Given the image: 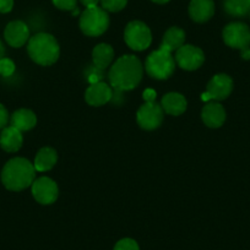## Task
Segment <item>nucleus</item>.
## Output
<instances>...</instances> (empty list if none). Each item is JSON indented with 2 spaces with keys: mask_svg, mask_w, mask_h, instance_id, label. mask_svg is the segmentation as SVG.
Returning <instances> with one entry per match:
<instances>
[{
  "mask_svg": "<svg viewBox=\"0 0 250 250\" xmlns=\"http://www.w3.org/2000/svg\"><path fill=\"white\" fill-rule=\"evenodd\" d=\"M144 66L140 59L135 55H123L110 68L108 79L110 86L115 91L124 92V91L134 90L140 83L143 79Z\"/></svg>",
  "mask_w": 250,
  "mask_h": 250,
  "instance_id": "f257e3e1",
  "label": "nucleus"
},
{
  "mask_svg": "<svg viewBox=\"0 0 250 250\" xmlns=\"http://www.w3.org/2000/svg\"><path fill=\"white\" fill-rule=\"evenodd\" d=\"M35 178V166L22 157H15L9 161L1 172V182L11 191H21L31 187Z\"/></svg>",
  "mask_w": 250,
  "mask_h": 250,
  "instance_id": "f03ea898",
  "label": "nucleus"
},
{
  "mask_svg": "<svg viewBox=\"0 0 250 250\" xmlns=\"http://www.w3.org/2000/svg\"><path fill=\"white\" fill-rule=\"evenodd\" d=\"M27 52L31 59L43 66L54 64L60 54V48L57 40L49 33H37L30 38Z\"/></svg>",
  "mask_w": 250,
  "mask_h": 250,
  "instance_id": "7ed1b4c3",
  "label": "nucleus"
},
{
  "mask_svg": "<svg viewBox=\"0 0 250 250\" xmlns=\"http://www.w3.org/2000/svg\"><path fill=\"white\" fill-rule=\"evenodd\" d=\"M146 73L157 80H166L174 73L175 62L172 53L160 48L147 57L145 62Z\"/></svg>",
  "mask_w": 250,
  "mask_h": 250,
  "instance_id": "20e7f679",
  "label": "nucleus"
},
{
  "mask_svg": "<svg viewBox=\"0 0 250 250\" xmlns=\"http://www.w3.org/2000/svg\"><path fill=\"white\" fill-rule=\"evenodd\" d=\"M109 26V16L107 11L100 6L87 8L80 18V28L86 36L97 37L103 35Z\"/></svg>",
  "mask_w": 250,
  "mask_h": 250,
  "instance_id": "39448f33",
  "label": "nucleus"
},
{
  "mask_svg": "<svg viewBox=\"0 0 250 250\" xmlns=\"http://www.w3.org/2000/svg\"><path fill=\"white\" fill-rule=\"evenodd\" d=\"M124 40L129 48L136 52H141L150 47L152 35L147 25L141 21H131L125 27Z\"/></svg>",
  "mask_w": 250,
  "mask_h": 250,
  "instance_id": "423d86ee",
  "label": "nucleus"
},
{
  "mask_svg": "<svg viewBox=\"0 0 250 250\" xmlns=\"http://www.w3.org/2000/svg\"><path fill=\"white\" fill-rule=\"evenodd\" d=\"M223 41L226 44L235 49L250 48V28L243 22H232L223 30Z\"/></svg>",
  "mask_w": 250,
  "mask_h": 250,
  "instance_id": "0eeeda50",
  "label": "nucleus"
},
{
  "mask_svg": "<svg viewBox=\"0 0 250 250\" xmlns=\"http://www.w3.org/2000/svg\"><path fill=\"white\" fill-rule=\"evenodd\" d=\"M163 110L162 105L156 102H145L138 110L136 120L138 124L145 130H155L162 124Z\"/></svg>",
  "mask_w": 250,
  "mask_h": 250,
  "instance_id": "6e6552de",
  "label": "nucleus"
},
{
  "mask_svg": "<svg viewBox=\"0 0 250 250\" xmlns=\"http://www.w3.org/2000/svg\"><path fill=\"white\" fill-rule=\"evenodd\" d=\"M175 62L184 70L193 71L203 65L205 62V54L199 47L184 44L175 52Z\"/></svg>",
  "mask_w": 250,
  "mask_h": 250,
  "instance_id": "1a4fd4ad",
  "label": "nucleus"
},
{
  "mask_svg": "<svg viewBox=\"0 0 250 250\" xmlns=\"http://www.w3.org/2000/svg\"><path fill=\"white\" fill-rule=\"evenodd\" d=\"M32 195L42 205H50L58 199L59 189L57 183L48 177H41L32 183Z\"/></svg>",
  "mask_w": 250,
  "mask_h": 250,
  "instance_id": "9d476101",
  "label": "nucleus"
},
{
  "mask_svg": "<svg viewBox=\"0 0 250 250\" xmlns=\"http://www.w3.org/2000/svg\"><path fill=\"white\" fill-rule=\"evenodd\" d=\"M233 90V80L226 74H217L208 83L206 92L212 101L226 100Z\"/></svg>",
  "mask_w": 250,
  "mask_h": 250,
  "instance_id": "9b49d317",
  "label": "nucleus"
},
{
  "mask_svg": "<svg viewBox=\"0 0 250 250\" xmlns=\"http://www.w3.org/2000/svg\"><path fill=\"white\" fill-rule=\"evenodd\" d=\"M4 37L9 45L14 48H20L30 41V30L22 21H13L6 26Z\"/></svg>",
  "mask_w": 250,
  "mask_h": 250,
  "instance_id": "f8f14e48",
  "label": "nucleus"
},
{
  "mask_svg": "<svg viewBox=\"0 0 250 250\" xmlns=\"http://www.w3.org/2000/svg\"><path fill=\"white\" fill-rule=\"evenodd\" d=\"M113 98V90L109 85L105 83H97L90 85V87L86 90L85 100L90 105H103L109 102Z\"/></svg>",
  "mask_w": 250,
  "mask_h": 250,
  "instance_id": "ddd939ff",
  "label": "nucleus"
},
{
  "mask_svg": "<svg viewBox=\"0 0 250 250\" xmlns=\"http://www.w3.org/2000/svg\"><path fill=\"white\" fill-rule=\"evenodd\" d=\"M215 14L213 0H191L189 15L195 22L203 23L210 20Z\"/></svg>",
  "mask_w": 250,
  "mask_h": 250,
  "instance_id": "4468645a",
  "label": "nucleus"
},
{
  "mask_svg": "<svg viewBox=\"0 0 250 250\" xmlns=\"http://www.w3.org/2000/svg\"><path fill=\"white\" fill-rule=\"evenodd\" d=\"M201 118L208 128H220L226 120V110L220 103L208 102L203 108Z\"/></svg>",
  "mask_w": 250,
  "mask_h": 250,
  "instance_id": "2eb2a0df",
  "label": "nucleus"
},
{
  "mask_svg": "<svg viewBox=\"0 0 250 250\" xmlns=\"http://www.w3.org/2000/svg\"><path fill=\"white\" fill-rule=\"evenodd\" d=\"M23 143L22 134L14 126H5L0 134V146L6 152H16Z\"/></svg>",
  "mask_w": 250,
  "mask_h": 250,
  "instance_id": "dca6fc26",
  "label": "nucleus"
},
{
  "mask_svg": "<svg viewBox=\"0 0 250 250\" xmlns=\"http://www.w3.org/2000/svg\"><path fill=\"white\" fill-rule=\"evenodd\" d=\"M163 110L170 115H180L187 110V100L183 95L178 92H169L163 96L161 101Z\"/></svg>",
  "mask_w": 250,
  "mask_h": 250,
  "instance_id": "f3484780",
  "label": "nucleus"
},
{
  "mask_svg": "<svg viewBox=\"0 0 250 250\" xmlns=\"http://www.w3.org/2000/svg\"><path fill=\"white\" fill-rule=\"evenodd\" d=\"M10 123L11 126L22 133V131H27L35 128L37 124V117L30 109H19L11 115Z\"/></svg>",
  "mask_w": 250,
  "mask_h": 250,
  "instance_id": "a211bd4d",
  "label": "nucleus"
},
{
  "mask_svg": "<svg viewBox=\"0 0 250 250\" xmlns=\"http://www.w3.org/2000/svg\"><path fill=\"white\" fill-rule=\"evenodd\" d=\"M114 58V50H113L112 45L107 44V43H101V44L96 45L92 50V60L93 65L96 68L104 70L105 68L110 65V62H113Z\"/></svg>",
  "mask_w": 250,
  "mask_h": 250,
  "instance_id": "6ab92c4d",
  "label": "nucleus"
},
{
  "mask_svg": "<svg viewBox=\"0 0 250 250\" xmlns=\"http://www.w3.org/2000/svg\"><path fill=\"white\" fill-rule=\"evenodd\" d=\"M57 161L58 155L54 148L43 147L36 155L33 166H35V169L37 172H47V170H50L57 165Z\"/></svg>",
  "mask_w": 250,
  "mask_h": 250,
  "instance_id": "aec40b11",
  "label": "nucleus"
},
{
  "mask_svg": "<svg viewBox=\"0 0 250 250\" xmlns=\"http://www.w3.org/2000/svg\"><path fill=\"white\" fill-rule=\"evenodd\" d=\"M185 32L179 27H170L163 36L161 48L168 50V52H177L182 45H184Z\"/></svg>",
  "mask_w": 250,
  "mask_h": 250,
  "instance_id": "412c9836",
  "label": "nucleus"
},
{
  "mask_svg": "<svg viewBox=\"0 0 250 250\" xmlns=\"http://www.w3.org/2000/svg\"><path fill=\"white\" fill-rule=\"evenodd\" d=\"M223 8L228 15L234 18H243L250 14L249 0H225Z\"/></svg>",
  "mask_w": 250,
  "mask_h": 250,
  "instance_id": "4be33fe9",
  "label": "nucleus"
},
{
  "mask_svg": "<svg viewBox=\"0 0 250 250\" xmlns=\"http://www.w3.org/2000/svg\"><path fill=\"white\" fill-rule=\"evenodd\" d=\"M100 3L103 10L109 11V13H118L126 6L128 0H101Z\"/></svg>",
  "mask_w": 250,
  "mask_h": 250,
  "instance_id": "5701e85b",
  "label": "nucleus"
},
{
  "mask_svg": "<svg viewBox=\"0 0 250 250\" xmlns=\"http://www.w3.org/2000/svg\"><path fill=\"white\" fill-rule=\"evenodd\" d=\"M15 73V62L9 58L0 59V75L4 78H9Z\"/></svg>",
  "mask_w": 250,
  "mask_h": 250,
  "instance_id": "b1692460",
  "label": "nucleus"
},
{
  "mask_svg": "<svg viewBox=\"0 0 250 250\" xmlns=\"http://www.w3.org/2000/svg\"><path fill=\"white\" fill-rule=\"evenodd\" d=\"M114 250H140L138 243L130 238H124L115 244Z\"/></svg>",
  "mask_w": 250,
  "mask_h": 250,
  "instance_id": "393cba45",
  "label": "nucleus"
},
{
  "mask_svg": "<svg viewBox=\"0 0 250 250\" xmlns=\"http://www.w3.org/2000/svg\"><path fill=\"white\" fill-rule=\"evenodd\" d=\"M86 76H87L88 83L92 85V83H101V79L103 78V73H102V70H101V69L96 68V66L93 65L92 68L88 69V70L86 71Z\"/></svg>",
  "mask_w": 250,
  "mask_h": 250,
  "instance_id": "a878e982",
  "label": "nucleus"
},
{
  "mask_svg": "<svg viewBox=\"0 0 250 250\" xmlns=\"http://www.w3.org/2000/svg\"><path fill=\"white\" fill-rule=\"evenodd\" d=\"M52 1L60 10L73 11L74 9H76V1L78 0H52Z\"/></svg>",
  "mask_w": 250,
  "mask_h": 250,
  "instance_id": "bb28decb",
  "label": "nucleus"
},
{
  "mask_svg": "<svg viewBox=\"0 0 250 250\" xmlns=\"http://www.w3.org/2000/svg\"><path fill=\"white\" fill-rule=\"evenodd\" d=\"M9 122V113L6 108L0 103V129H4Z\"/></svg>",
  "mask_w": 250,
  "mask_h": 250,
  "instance_id": "cd10ccee",
  "label": "nucleus"
},
{
  "mask_svg": "<svg viewBox=\"0 0 250 250\" xmlns=\"http://www.w3.org/2000/svg\"><path fill=\"white\" fill-rule=\"evenodd\" d=\"M14 0H0V13L6 14L13 10Z\"/></svg>",
  "mask_w": 250,
  "mask_h": 250,
  "instance_id": "c85d7f7f",
  "label": "nucleus"
},
{
  "mask_svg": "<svg viewBox=\"0 0 250 250\" xmlns=\"http://www.w3.org/2000/svg\"><path fill=\"white\" fill-rule=\"evenodd\" d=\"M156 96H157V93H156L155 90H152V88H147V90L144 91V100H145V102H155L156 100Z\"/></svg>",
  "mask_w": 250,
  "mask_h": 250,
  "instance_id": "c756f323",
  "label": "nucleus"
},
{
  "mask_svg": "<svg viewBox=\"0 0 250 250\" xmlns=\"http://www.w3.org/2000/svg\"><path fill=\"white\" fill-rule=\"evenodd\" d=\"M81 3L87 8H93V6H98V3H100L101 0H80Z\"/></svg>",
  "mask_w": 250,
  "mask_h": 250,
  "instance_id": "7c9ffc66",
  "label": "nucleus"
},
{
  "mask_svg": "<svg viewBox=\"0 0 250 250\" xmlns=\"http://www.w3.org/2000/svg\"><path fill=\"white\" fill-rule=\"evenodd\" d=\"M242 58L245 60L250 59V48H247V49L242 50Z\"/></svg>",
  "mask_w": 250,
  "mask_h": 250,
  "instance_id": "2f4dec72",
  "label": "nucleus"
},
{
  "mask_svg": "<svg viewBox=\"0 0 250 250\" xmlns=\"http://www.w3.org/2000/svg\"><path fill=\"white\" fill-rule=\"evenodd\" d=\"M201 100L205 101V102H210V101H212V100H211L210 95H208V92H205V93H203V95H201Z\"/></svg>",
  "mask_w": 250,
  "mask_h": 250,
  "instance_id": "473e14b6",
  "label": "nucleus"
},
{
  "mask_svg": "<svg viewBox=\"0 0 250 250\" xmlns=\"http://www.w3.org/2000/svg\"><path fill=\"white\" fill-rule=\"evenodd\" d=\"M4 53H5V49H4L3 43H1V41H0V59L4 58Z\"/></svg>",
  "mask_w": 250,
  "mask_h": 250,
  "instance_id": "72a5a7b5",
  "label": "nucleus"
},
{
  "mask_svg": "<svg viewBox=\"0 0 250 250\" xmlns=\"http://www.w3.org/2000/svg\"><path fill=\"white\" fill-rule=\"evenodd\" d=\"M153 3H157V4H166V3H168V1H169V0H152Z\"/></svg>",
  "mask_w": 250,
  "mask_h": 250,
  "instance_id": "f704fd0d",
  "label": "nucleus"
},
{
  "mask_svg": "<svg viewBox=\"0 0 250 250\" xmlns=\"http://www.w3.org/2000/svg\"><path fill=\"white\" fill-rule=\"evenodd\" d=\"M79 14H80V11H79V9H78V8L74 9V10H73V15L75 16V15H79Z\"/></svg>",
  "mask_w": 250,
  "mask_h": 250,
  "instance_id": "c9c22d12",
  "label": "nucleus"
},
{
  "mask_svg": "<svg viewBox=\"0 0 250 250\" xmlns=\"http://www.w3.org/2000/svg\"><path fill=\"white\" fill-rule=\"evenodd\" d=\"M249 3H250V0H249Z\"/></svg>",
  "mask_w": 250,
  "mask_h": 250,
  "instance_id": "e433bc0d",
  "label": "nucleus"
}]
</instances>
